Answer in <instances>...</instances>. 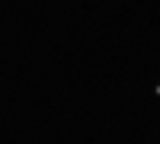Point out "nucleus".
<instances>
[{
  "instance_id": "nucleus-1",
  "label": "nucleus",
  "mask_w": 160,
  "mask_h": 144,
  "mask_svg": "<svg viewBox=\"0 0 160 144\" xmlns=\"http://www.w3.org/2000/svg\"><path fill=\"white\" fill-rule=\"evenodd\" d=\"M154 93H157V96H160V83H154Z\"/></svg>"
}]
</instances>
